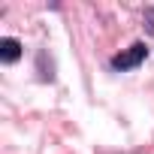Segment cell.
<instances>
[{"label":"cell","mask_w":154,"mask_h":154,"mask_svg":"<svg viewBox=\"0 0 154 154\" xmlns=\"http://www.w3.org/2000/svg\"><path fill=\"white\" fill-rule=\"evenodd\" d=\"M21 54H24V48H21L18 39H12V36L0 39V60H3V63H15Z\"/></svg>","instance_id":"obj_2"},{"label":"cell","mask_w":154,"mask_h":154,"mask_svg":"<svg viewBox=\"0 0 154 154\" xmlns=\"http://www.w3.org/2000/svg\"><path fill=\"white\" fill-rule=\"evenodd\" d=\"M145 57H148V42H133L130 48H124V51H118V54L112 57V69H115V72L136 69Z\"/></svg>","instance_id":"obj_1"}]
</instances>
